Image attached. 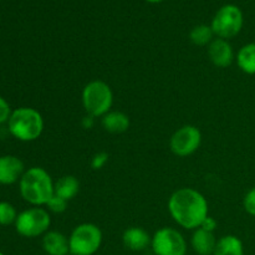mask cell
<instances>
[{
	"label": "cell",
	"instance_id": "5bb4252c",
	"mask_svg": "<svg viewBox=\"0 0 255 255\" xmlns=\"http://www.w3.org/2000/svg\"><path fill=\"white\" fill-rule=\"evenodd\" d=\"M192 248L198 255H213L216 249L217 241L212 232H207L204 229L198 228L194 231L192 236Z\"/></svg>",
	"mask_w": 255,
	"mask_h": 255
},
{
	"label": "cell",
	"instance_id": "ac0fdd59",
	"mask_svg": "<svg viewBox=\"0 0 255 255\" xmlns=\"http://www.w3.org/2000/svg\"><path fill=\"white\" fill-rule=\"evenodd\" d=\"M237 64L246 74L255 75V42L244 45L239 50L237 55Z\"/></svg>",
	"mask_w": 255,
	"mask_h": 255
},
{
	"label": "cell",
	"instance_id": "d4e9b609",
	"mask_svg": "<svg viewBox=\"0 0 255 255\" xmlns=\"http://www.w3.org/2000/svg\"><path fill=\"white\" fill-rule=\"evenodd\" d=\"M217 226H218V223H217L216 219L208 216L203 222H202V224L199 228L204 229V231H207V232H212V233H213V232L216 231Z\"/></svg>",
	"mask_w": 255,
	"mask_h": 255
},
{
	"label": "cell",
	"instance_id": "5b68a950",
	"mask_svg": "<svg viewBox=\"0 0 255 255\" xmlns=\"http://www.w3.org/2000/svg\"><path fill=\"white\" fill-rule=\"evenodd\" d=\"M102 243V232L96 224L84 223L72 231L69 238L70 254L94 255Z\"/></svg>",
	"mask_w": 255,
	"mask_h": 255
},
{
	"label": "cell",
	"instance_id": "83f0119b",
	"mask_svg": "<svg viewBox=\"0 0 255 255\" xmlns=\"http://www.w3.org/2000/svg\"><path fill=\"white\" fill-rule=\"evenodd\" d=\"M0 255H4V254H2V253H1V252H0Z\"/></svg>",
	"mask_w": 255,
	"mask_h": 255
},
{
	"label": "cell",
	"instance_id": "9c48e42d",
	"mask_svg": "<svg viewBox=\"0 0 255 255\" xmlns=\"http://www.w3.org/2000/svg\"><path fill=\"white\" fill-rule=\"evenodd\" d=\"M201 142V131L196 126L186 125L172 134L169 139V147L176 156L187 157L193 154L199 148Z\"/></svg>",
	"mask_w": 255,
	"mask_h": 255
},
{
	"label": "cell",
	"instance_id": "7402d4cb",
	"mask_svg": "<svg viewBox=\"0 0 255 255\" xmlns=\"http://www.w3.org/2000/svg\"><path fill=\"white\" fill-rule=\"evenodd\" d=\"M243 206L247 213L255 217V187L246 194L243 201Z\"/></svg>",
	"mask_w": 255,
	"mask_h": 255
},
{
	"label": "cell",
	"instance_id": "e0dca14e",
	"mask_svg": "<svg viewBox=\"0 0 255 255\" xmlns=\"http://www.w3.org/2000/svg\"><path fill=\"white\" fill-rule=\"evenodd\" d=\"M213 255H244V247L236 236H224L217 242Z\"/></svg>",
	"mask_w": 255,
	"mask_h": 255
},
{
	"label": "cell",
	"instance_id": "d6986e66",
	"mask_svg": "<svg viewBox=\"0 0 255 255\" xmlns=\"http://www.w3.org/2000/svg\"><path fill=\"white\" fill-rule=\"evenodd\" d=\"M213 30L208 25H197L192 29V31L189 32V39L193 42L194 45H198V46H204V45H208L213 41Z\"/></svg>",
	"mask_w": 255,
	"mask_h": 255
},
{
	"label": "cell",
	"instance_id": "277c9868",
	"mask_svg": "<svg viewBox=\"0 0 255 255\" xmlns=\"http://www.w3.org/2000/svg\"><path fill=\"white\" fill-rule=\"evenodd\" d=\"M114 104V94L106 82L95 80L89 82L82 91V105L87 115L92 117H104L109 114Z\"/></svg>",
	"mask_w": 255,
	"mask_h": 255
},
{
	"label": "cell",
	"instance_id": "ffe728a7",
	"mask_svg": "<svg viewBox=\"0 0 255 255\" xmlns=\"http://www.w3.org/2000/svg\"><path fill=\"white\" fill-rule=\"evenodd\" d=\"M17 218L14 206L9 202H0V226H10Z\"/></svg>",
	"mask_w": 255,
	"mask_h": 255
},
{
	"label": "cell",
	"instance_id": "7c38bea8",
	"mask_svg": "<svg viewBox=\"0 0 255 255\" xmlns=\"http://www.w3.org/2000/svg\"><path fill=\"white\" fill-rule=\"evenodd\" d=\"M122 242H124V246L129 251L141 252L151 244L152 238L143 228L131 227L125 231L124 236H122Z\"/></svg>",
	"mask_w": 255,
	"mask_h": 255
},
{
	"label": "cell",
	"instance_id": "6da1fadb",
	"mask_svg": "<svg viewBox=\"0 0 255 255\" xmlns=\"http://www.w3.org/2000/svg\"><path fill=\"white\" fill-rule=\"evenodd\" d=\"M168 211L173 221L184 229H198L208 217V202L201 192L181 188L168 201Z\"/></svg>",
	"mask_w": 255,
	"mask_h": 255
},
{
	"label": "cell",
	"instance_id": "9a60e30c",
	"mask_svg": "<svg viewBox=\"0 0 255 255\" xmlns=\"http://www.w3.org/2000/svg\"><path fill=\"white\" fill-rule=\"evenodd\" d=\"M102 126L110 133H124L128 129L129 119L124 112L110 111L102 117Z\"/></svg>",
	"mask_w": 255,
	"mask_h": 255
},
{
	"label": "cell",
	"instance_id": "52a82bcc",
	"mask_svg": "<svg viewBox=\"0 0 255 255\" xmlns=\"http://www.w3.org/2000/svg\"><path fill=\"white\" fill-rule=\"evenodd\" d=\"M51 218L49 212L42 208H30L21 212L15 221L16 232L26 238H35L47 233Z\"/></svg>",
	"mask_w": 255,
	"mask_h": 255
},
{
	"label": "cell",
	"instance_id": "3957f363",
	"mask_svg": "<svg viewBox=\"0 0 255 255\" xmlns=\"http://www.w3.org/2000/svg\"><path fill=\"white\" fill-rule=\"evenodd\" d=\"M7 126L15 138L22 142H31L41 136L44 131V119L35 109L20 107L12 111Z\"/></svg>",
	"mask_w": 255,
	"mask_h": 255
},
{
	"label": "cell",
	"instance_id": "44dd1931",
	"mask_svg": "<svg viewBox=\"0 0 255 255\" xmlns=\"http://www.w3.org/2000/svg\"><path fill=\"white\" fill-rule=\"evenodd\" d=\"M46 207L49 208V211L54 212V213H64L67 208V201L60 198L57 196H52L51 199L47 202Z\"/></svg>",
	"mask_w": 255,
	"mask_h": 255
},
{
	"label": "cell",
	"instance_id": "30bf717a",
	"mask_svg": "<svg viewBox=\"0 0 255 255\" xmlns=\"http://www.w3.org/2000/svg\"><path fill=\"white\" fill-rule=\"evenodd\" d=\"M24 163L16 156L0 157V184L9 186L19 181L24 174Z\"/></svg>",
	"mask_w": 255,
	"mask_h": 255
},
{
	"label": "cell",
	"instance_id": "603a6c76",
	"mask_svg": "<svg viewBox=\"0 0 255 255\" xmlns=\"http://www.w3.org/2000/svg\"><path fill=\"white\" fill-rule=\"evenodd\" d=\"M11 110H10L9 104L5 99H2L0 96V125L5 124V122L9 121L10 116H11Z\"/></svg>",
	"mask_w": 255,
	"mask_h": 255
},
{
	"label": "cell",
	"instance_id": "ba28073f",
	"mask_svg": "<svg viewBox=\"0 0 255 255\" xmlns=\"http://www.w3.org/2000/svg\"><path fill=\"white\" fill-rule=\"evenodd\" d=\"M156 255H186L187 243L178 231L173 228H161L154 233L151 242Z\"/></svg>",
	"mask_w": 255,
	"mask_h": 255
},
{
	"label": "cell",
	"instance_id": "7a4b0ae2",
	"mask_svg": "<svg viewBox=\"0 0 255 255\" xmlns=\"http://www.w3.org/2000/svg\"><path fill=\"white\" fill-rule=\"evenodd\" d=\"M54 182L41 167H32L20 178V194L32 206H46L54 196Z\"/></svg>",
	"mask_w": 255,
	"mask_h": 255
},
{
	"label": "cell",
	"instance_id": "8fae6325",
	"mask_svg": "<svg viewBox=\"0 0 255 255\" xmlns=\"http://www.w3.org/2000/svg\"><path fill=\"white\" fill-rule=\"evenodd\" d=\"M208 56L217 67H228L234 60V51L232 45L226 39L213 40L208 46Z\"/></svg>",
	"mask_w": 255,
	"mask_h": 255
},
{
	"label": "cell",
	"instance_id": "4fadbf2b",
	"mask_svg": "<svg viewBox=\"0 0 255 255\" xmlns=\"http://www.w3.org/2000/svg\"><path fill=\"white\" fill-rule=\"evenodd\" d=\"M42 248L49 255H67L70 253L69 239L60 232H47L42 238Z\"/></svg>",
	"mask_w": 255,
	"mask_h": 255
},
{
	"label": "cell",
	"instance_id": "cb8c5ba5",
	"mask_svg": "<svg viewBox=\"0 0 255 255\" xmlns=\"http://www.w3.org/2000/svg\"><path fill=\"white\" fill-rule=\"evenodd\" d=\"M107 161H109V154H107L106 152H99V153L95 154L94 158H92L91 167L97 171V169L104 168L105 164L107 163Z\"/></svg>",
	"mask_w": 255,
	"mask_h": 255
},
{
	"label": "cell",
	"instance_id": "484cf974",
	"mask_svg": "<svg viewBox=\"0 0 255 255\" xmlns=\"http://www.w3.org/2000/svg\"><path fill=\"white\" fill-rule=\"evenodd\" d=\"M94 119L95 117L90 116V115H87L86 117H84V120H82V125H84L85 128H91V127L94 126Z\"/></svg>",
	"mask_w": 255,
	"mask_h": 255
},
{
	"label": "cell",
	"instance_id": "4316f807",
	"mask_svg": "<svg viewBox=\"0 0 255 255\" xmlns=\"http://www.w3.org/2000/svg\"><path fill=\"white\" fill-rule=\"evenodd\" d=\"M146 1H148V2H161L162 0H146Z\"/></svg>",
	"mask_w": 255,
	"mask_h": 255
},
{
	"label": "cell",
	"instance_id": "8992f818",
	"mask_svg": "<svg viewBox=\"0 0 255 255\" xmlns=\"http://www.w3.org/2000/svg\"><path fill=\"white\" fill-rule=\"evenodd\" d=\"M243 12L236 5H224L212 20V30L221 39H231L238 35L243 27Z\"/></svg>",
	"mask_w": 255,
	"mask_h": 255
},
{
	"label": "cell",
	"instance_id": "2e32d148",
	"mask_svg": "<svg viewBox=\"0 0 255 255\" xmlns=\"http://www.w3.org/2000/svg\"><path fill=\"white\" fill-rule=\"evenodd\" d=\"M80 191V182L74 176H64L54 184V194L65 199L71 201L77 196Z\"/></svg>",
	"mask_w": 255,
	"mask_h": 255
}]
</instances>
